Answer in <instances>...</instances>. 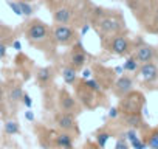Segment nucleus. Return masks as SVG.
<instances>
[{"label":"nucleus","instance_id":"f257e3e1","mask_svg":"<svg viewBox=\"0 0 158 149\" xmlns=\"http://www.w3.org/2000/svg\"><path fill=\"white\" fill-rule=\"evenodd\" d=\"M89 17L95 33L99 36V40L127 31L126 20L121 11L92 6V10H89Z\"/></svg>","mask_w":158,"mask_h":149},{"label":"nucleus","instance_id":"f03ea898","mask_svg":"<svg viewBox=\"0 0 158 149\" xmlns=\"http://www.w3.org/2000/svg\"><path fill=\"white\" fill-rule=\"evenodd\" d=\"M23 36L31 47L40 50L44 54L51 57L56 54L57 44L53 37V28L42 19L33 17L27 20L23 23Z\"/></svg>","mask_w":158,"mask_h":149},{"label":"nucleus","instance_id":"7ed1b4c3","mask_svg":"<svg viewBox=\"0 0 158 149\" xmlns=\"http://www.w3.org/2000/svg\"><path fill=\"white\" fill-rule=\"evenodd\" d=\"M101 47L107 53L115 54V56H119V57H127L135 50V44L127 36V31L126 33L115 34V36H110V37L101 40Z\"/></svg>","mask_w":158,"mask_h":149},{"label":"nucleus","instance_id":"20e7f679","mask_svg":"<svg viewBox=\"0 0 158 149\" xmlns=\"http://www.w3.org/2000/svg\"><path fill=\"white\" fill-rule=\"evenodd\" d=\"M53 37L57 44V47H71L76 42H79V31L76 27L71 25H60V23H53Z\"/></svg>","mask_w":158,"mask_h":149},{"label":"nucleus","instance_id":"39448f33","mask_svg":"<svg viewBox=\"0 0 158 149\" xmlns=\"http://www.w3.org/2000/svg\"><path fill=\"white\" fill-rule=\"evenodd\" d=\"M146 104V98L141 92L138 90H132L130 93H127L126 96H123L119 100L118 109H119V115H129V113H141L143 107Z\"/></svg>","mask_w":158,"mask_h":149},{"label":"nucleus","instance_id":"423d86ee","mask_svg":"<svg viewBox=\"0 0 158 149\" xmlns=\"http://www.w3.org/2000/svg\"><path fill=\"white\" fill-rule=\"evenodd\" d=\"M87 62H89V53H87V50L84 48L82 42L79 40V42H76L74 45L70 47V50H68L67 54H65V62H64V64L70 65V67L74 68L76 71H81V70L85 68Z\"/></svg>","mask_w":158,"mask_h":149},{"label":"nucleus","instance_id":"0eeeda50","mask_svg":"<svg viewBox=\"0 0 158 149\" xmlns=\"http://www.w3.org/2000/svg\"><path fill=\"white\" fill-rule=\"evenodd\" d=\"M98 95L101 93H96L95 90H92L90 87H87L84 84L82 79H79L76 84H74V96L77 98V101L81 103L82 107H87V109H95L98 107Z\"/></svg>","mask_w":158,"mask_h":149},{"label":"nucleus","instance_id":"6e6552de","mask_svg":"<svg viewBox=\"0 0 158 149\" xmlns=\"http://www.w3.org/2000/svg\"><path fill=\"white\" fill-rule=\"evenodd\" d=\"M57 109L59 112H65V113H71L74 117H77L82 112V106L77 101L76 96H73L67 89H60L57 93Z\"/></svg>","mask_w":158,"mask_h":149},{"label":"nucleus","instance_id":"1a4fd4ad","mask_svg":"<svg viewBox=\"0 0 158 149\" xmlns=\"http://www.w3.org/2000/svg\"><path fill=\"white\" fill-rule=\"evenodd\" d=\"M54 124L60 132H68L71 135H77L79 134V126H77V120L74 115L71 113H65V112H57L54 115Z\"/></svg>","mask_w":158,"mask_h":149},{"label":"nucleus","instance_id":"9d476101","mask_svg":"<svg viewBox=\"0 0 158 149\" xmlns=\"http://www.w3.org/2000/svg\"><path fill=\"white\" fill-rule=\"evenodd\" d=\"M132 90H135V78L130 76V74H121V76H118L115 79V83L112 86V93L118 100H121Z\"/></svg>","mask_w":158,"mask_h":149},{"label":"nucleus","instance_id":"9b49d317","mask_svg":"<svg viewBox=\"0 0 158 149\" xmlns=\"http://www.w3.org/2000/svg\"><path fill=\"white\" fill-rule=\"evenodd\" d=\"M136 78L143 84H153L158 81V64L155 61L139 64L136 70Z\"/></svg>","mask_w":158,"mask_h":149},{"label":"nucleus","instance_id":"f8f14e48","mask_svg":"<svg viewBox=\"0 0 158 149\" xmlns=\"http://www.w3.org/2000/svg\"><path fill=\"white\" fill-rule=\"evenodd\" d=\"M132 54L139 64L152 62V61H156V57H158V48L150 45V44L139 42L138 45H135V50Z\"/></svg>","mask_w":158,"mask_h":149},{"label":"nucleus","instance_id":"ddd939ff","mask_svg":"<svg viewBox=\"0 0 158 149\" xmlns=\"http://www.w3.org/2000/svg\"><path fill=\"white\" fill-rule=\"evenodd\" d=\"M53 79H54V68L51 65L37 68V71H36V83H37V86L42 90L47 89V87H50L51 83H53Z\"/></svg>","mask_w":158,"mask_h":149},{"label":"nucleus","instance_id":"4468645a","mask_svg":"<svg viewBox=\"0 0 158 149\" xmlns=\"http://www.w3.org/2000/svg\"><path fill=\"white\" fill-rule=\"evenodd\" d=\"M60 74H62V79L67 86L70 87H74V84L79 81V76H77V71L74 68H71L70 65L64 64L62 65V70H60Z\"/></svg>","mask_w":158,"mask_h":149},{"label":"nucleus","instance_id":"2eb2a0df","mask_svg":"<svg viewBox=\"0 0 158 149\" xmlns=\"http://www.w3.org/2000/svg\"><path fill=\"white\" fill-rule=\"evenodd\" d=\"M121 117H123V123L129 129H143L146 124L141 113H129V115H121Z\"/></svg>","mask_w":158,"mask_h":149},{"label":"nucleus","instance_id":"dca6fc26","mask_svg":"<svg viewBox=\"0 0 158 149\" xmlns=\"http://www.w3.org/2000/svg\"><path fill=\"white\" fill-rule=\"evenodd\" d=\"M54 146L57 149H73V135L68 132H59L54 137Z\"/></svg>","mask_w":158,"mask_h":149},{"label":"nucleus","instance_id":"f3484780","mask_svg":"<svg viewBox=\"0 0 158 149\" xmlns=\"http://www.w3.org/2000/svg\"><path fill=\"white\" fill-rule=\"evenodd\" d=\"M138 67H139V62L133 57V54H129L126 62H124V65H123V70L127 71V73H136Z\"/></svg>","mask_w":158,"mask_h":149},{"label":"nucleus","instance_id":"a211bd4d","mask_svg":"<svg viewBox=\"0 0 158 149\" xmlns=\"http://www.w3.org/2000/svg\"><path fill=\"white\" fill-rule=\"evenodd\" d=\"M3 130H5L6 135H16V134L20 132V126H19V123L16 120H8L3 124Z\"/></svg>","mask_w":158,"mask_h":149},{"label":"nucleus","instance_id":"6ab92c4d","mask_svg":"<svg viewBox=\"0 0 158 149\" xmlns=\"http://www.w3.org/2000/svg\"><path fill=\"white\" fill-rule=\"evenodd\" d=\"M144 30H146L147 33H150V34H158V6H156V10H155V13H153L150 22L144 27Z\"/></svg>","mask_w":158,"mask_h":149},{"label":"nucleus","instance_id":"aec40b11","mask_svg":"<svg viewBox=\"0 0 158 149\" xmlns=\"http://www.w3.org/2000/svg\"><path fill=\"white\" fill-rule=\"evenodd\" d=\"M22 95H23L22 87H20V86H16V87L10 89V92H8V100H10L11 103H19V101H22Z\"/></svg>","mask_w":158,"mask_h":149},{"label":"nucleus","instance_id":"412c9836","mask_svg":"<svg viewBox=\"0 0 158 149\" xmlns=\"http://www.w3.org/2000/svg\"><path fill=\"white\" fill-rule=\"evenodd\" d=\"M146 146H149L150 149H158V129H153L147 134Z\"/></svg>","mask_w":158,"mask_h":149},{"label":"nucleus","instance_id":"4be33fe9","mask_svg":"<svg viewBox=\"0 0 158 149\" xmlns=\"http://www.w3.org/2000/svg\"><path fill=\"white\" fill-rule=\"evenodd\" d=\"M109 138H110V134H109V132H99V134L96 135L98 146H99L101 149H104V147H106V143H107Z\"/></svg>","mask_w":158,"mask_h":149},{"label":"nucleus","instance_id":"5701e85b","mask_svg":"<svg viewBox=\"0 0 158 149\" xmlns=\"http://www.w3.org/2000/svg\"><path fill=\"white\" fill-rule=\"evenodd\" d=\"M115 149H129V143H127V138H126L124 135H121V137L116 140Z\"/></svg>","mask_w":158,"mask_h":149},{"label":"nucleus","instance_id":"b1692460","mask_svg":"<svg viewBox=\"0 0 158 149\" xmlns=\"http://www.w3.org/2000/svg\"><path fill=\"white\" fill-rule=\"evenodd\" d=\"M22 103H23V104H25V106H27L28 109H30V107L33 106V101H31V96H30L28 93H23V95H22Z\"/></svg>","mask_w":158,"mask_h":149},{"label":"nucleus","instance_id":"393cba45","mask_svg":"<svg viewBox=\"0 0 158 149\" xmlns=\"http://www.w3.org/2000/svg\"><path fill=\"white\" fill-rule=\"evenodd\" d=\"M109 117H110L112 120L118 118V117H119V109H118V107H112V109L109 110Z\"/></svg>","mask_w":158,"mask_h":149},{"label":"nucleus","instance_id":"a878e982","mask_svg":"<svg viewBox=\"0 0 158 149\" xmlns=\"http://www.w3.org/2000/svg\"><path fill=\"white\" fill-rule=\"evenodd\" d=\"M6 54V44L5 42H0V59H3Z\"/></svg>","mask_w":158,"mask_h":149},{"label":"nucleus","instance_id":"bb28decb","mask_svg":"<svg viewBox=\"0 0 158 149\" xmlns=\"http://www.w3.org/2000/svg\"><path fill=\"white\" fill-rule=\"evenodd\" d=\"M27 120H30V121H33V120H34V115L31 113V110H28V112H27Z\"/></svg>","mask_w":158,"mask_h":149},{"label":"nucleus","instance_id":"cd10ccee","mask_svg":"<svg viewBox=\"0 0 158 149\" xmlns=\"http://www.w3.org/2000/svg\"><path fill=\"white\" fill-rule=\"evenodd\" d=\"M71 2H76V3H84L85 0H71Z\"/></svg>","mask_w":158,"mask_h":149}]
</instances>
